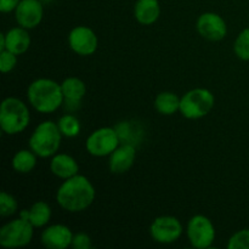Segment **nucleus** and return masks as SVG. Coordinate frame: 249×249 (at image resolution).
<instances>
[{
	"label": "nucleus",
	"instance_id": "obj_1",
	"mask_svg": "<svg viewBox=\"0 0 249 249\" xmlns=\"http://www.w3.org/2000/svg\"><path fill=\"white\" fill-rule=\"evenodd\" d=\"M94 199V186L87 177L79 174L66 179L56 192L58 206L71 213L85 211L91 206Z\"/></svg>",
	"mask_w": 249,
	"mask_h": 249
},
{
	"label": "nucleus",
	"instance_id": "obj_2",
	"mask_svg": "<svg viewBox=\"0 0 249 249\" xmlns=\"http://www.w3.org/2000/svg\"><path fill=\"white\" fill-rule=\"evenodd\" d=\"M27 99L36 111L40 113H53L63 104L61 84L48 78H40L29 84Z\"/></svg>",
	"mask_w": 249,
	"mask_h": 249
},
{
	"label": "nucleus",
	"instance_id": "obj_3",
	"mask_svg": "<svg viewBox=\"0 0 249 249\" xmlns=\"http://www.w3.org/2000/svg\"><path fill=\"white\" fill-rule=\"evenodd\" d=\"M31 113L23 101L17 97H6L0 107V126L7 135L22 133L28 126Z\"/></svg>",
	"mask_w": 249,
	"mask_h": 249
},
{
	"label": "nucleus",
	"instance_id": "obj_4",
	"mask_svg": "<svg viewBox=\"0 0 249 249\" xmlns=\"http://www.w3.org/2000/svg\"><path fill=\"white\" fill-rule=\"evenodd\" d=\"M61 134L57 123L45 121L39 124L29 138V147L41 158L53 157L61 146Z\"/></svg>",
	"mask_w": 249,
	"mask_h": 249
},
{
	"label": "nucleus",
	"instance_id": "obj_5",
	"mask_svg": "<svg viewBox=\"0 0 249 249\" xmlns=\"http://www.w3.org/2000/svg\"><path fill=\"white\" fill-rule=\"evenodd\" d=\"M214 95L204 88H196L187 91L180 100V113L187 119L206 117L214 107Z\"/></svg>",
	"mask_w": 249,
	"mask_h": 249
},
{
	"label": "nucleus",
	"instance_id": "obj_6",
	"mask_svg": "<svg viewBox=\"0 0 249 249\" xmlns=\"http://www.w3.org/2000/svg\"><path fill=\"white\" fill-rule=\"evenodd\" d=\"M34 226L23 218L15 219L0 229V246L19 248L28 245L33 238Z\"/></svg>",
	"mask_w": 249,
	"mask_h": 249
},
{
	"label": "nucleus",
	"instance_id": "obj_7",
	"mask_svg": "<svg viewBox=\"0 0 249 249\" xmlns=\"http://www.w3.org/2000/svg\"><path fill=\"white\" fill-rule=\"evenodd\" d=\"M119 146L118 131L109 126L96 129L87 139L85 147L94 157L109 156Z\"/></svg>",
	"mask_w": 249,
	"mask_h": 249
},
{
	"label": "nucleus",
	"instance_id": "obj_8",
	"mask_svg": "<svg viewBox=\"0 0 249 249\" xmlns=\"http://www.w3.org/2000/svg\"><path fill=\"white\" fill-rule=\"evenodd\" d=\"M187 237L192 247L207 249L215 240V229L213 223L204 215H195L187 224Z\"/></svg>",
	"mask_w": 249,
	"mask_h": 249
},
{
	"label": "nucleus",
	"instance_id": "obj_9",
	"mask_svg": "<svg viewBox=\"0 0 249 249\" xmlns=\"http://www.w3.org/2000/svg\"><path fill=\"white\" fill-rule=\"evenodd\" d=\"M150 233L156 242L169 245L179 240L182 235V225L175 216H158L151 224Z\"/></svg>",
	"mask_w": 249,
	"mask_h": 249
},
{
	"label": "nucleus",
	"instance_id": "obj_10",
	"mask_svg": "<svg viewBox=\"0 0 249 249\" xmlns=\"http://www.w3.org/2000/svg\"><path fill=\"white\" fill-rule=\"evenodd\" d=\"M70 48L80 56H90L97 50V36L87 26H78L71 31L68 36Z\"/></svg>",
	"mask_w": 249,
	"mask_h": 249
},
{
	"label": "nucleus",
	"instance_id": "obj_11",
	"mask_svg": "<svg viewBox=\"0 0 249 249\" xmlns=\"http://www.w3.org/2000/svg\"><path fill=\"white\" fill-rule=\"evenodd\" d=\"M197 31L207 40L219 41L226 36L228 26L220 15L204 12L197 19Z\"/></svg>",
	"mask_w": 249,
	"mask_h": 249
},
{
	"label": "nucleus",
	"instance_id": "obj_12",
	"mask_svg": "<svg viewBox=\"0 0 249 249\" xmlns=\"http://www.w3.org/2000/svg\"><path fill=\"white\" fill-rule=\"evenodd\" d=\"M44 16L41 0H21L15 9V18L18 26L33 29L40 24Z\"/></svg>",
	"mask_w": 249,
	"mask_h": 249
},
{
	"label": "nucleus",
	"instance_id": "obj_13",
	"mask_svg": "<svg viewBox=\"0 0 249 249\" xmlns=\"http://www.w3.org/2000/svg\"><path fill=\"white\" fill-rule=\"evenodd\" d=\"M73 233L62 224L50 225L41 232V243L49 249H66L72 245Z\"/></svg>",
	"mask_w": 249,
	"mask_h": 249
},
{
	"label": "nucleus",
	"instance_id": "obj_14",
	"mask_svg": "<svg viewBox=\"0 0 249 249\" xmlns=\"http://www.w3.org/2000/svg\"><path fill=\"white\" fill-rule=\"evenodd\" d=\"M63 92L65 108L70 112L77 111L80 107L83 97L87 94V85L77 77H70L61 83Z\"/></svg>",
	"mask_w": 249,
	"mask_h": 249
},
{
	"label": "nucleus",
	"instance_id": "obj_15",
	"mask_svg": "<svg viewBox=\"0 0 249 249\" xmlns=\"http://www.w3.org/2000/svg\"><path fill=\"white\" fill-rule=\"evenodd\" d=\"M136 150L133 143H124L118 146L113 152L109 155V170L113 174H124L133 167L135 162Z\"/></svg>",
	"mask_w": 249,
	"mask_h": 249
},
{
	"label": "nucleus",
	"instance_id": "obj_16",
	"mask_svg": "<svg viewBox=\"0 0 249 249\" xmlns=\"http://www.w3.org/2000/svg\"><path fill=\"white\" fill-rule=\"evenodd\" d=\"M50 170L55 177L60 178V179H70V178L74 177L79 172V165H78L77 160L70 155L66 153H56L53 156V160L50 162Z\"/></svg>",
	"mask_w": 249,
	"mask_h": 249
},
{
	"label": "nucleus",
	"instance_id": "obj_17",
	"mask_svg": "<svg viewBox=\"0 0 249 249\" xmlns=\"http://www.w3.org/2000/svg\"><path fill=\"white\" fill-rule=\"evenodd\" d=\"M28 29L23 27H15L9 29L5 33V50H9L16 55H22L26 53L31 45V36H29Z\"/></svg>",
	"mask_w": 249,
	"mask_h": 249
},
{
	"label": "nucleus",
	"instance_id": "obj_18",
	"mask_svg": "<svg viewBox=\"0 0 249 249\" xmlns=\"http://www.w3.org/2000/svg\"><path fill=\"white\" fill-rule=\"evenodd\" d=\"M134 16L139 23L153 24L160 16V2L158 0H138L134 6Z\"/></svg>",
	"mask_w": 249,
	"mask_h": 249
},
{
	"label": "nucleus",
	"instance_id": "obj_19",
	"mask_svg": "<svg viewBox=\"0 0 249 249\" xmlns=\"http://www.w3.org/2000/svg\"><path fill=\"white\" fill-rule=\"evenodd\" d=\"M19 218L28 220L34 228H43L50 221L51 208L46 202L38 201L31 207V209L19 212Z\"/></svg>",
	"mask_w": 249,
	"mask_h": 249
},
{
	"label": "nucleus",
	"instance_id": "obj_20",
	"mask_svg": "<svg viewBox=\"0 0 249 249\" xmlns=\"http://www.w3.org/2000/svg\"><path fill=\"white\" fill-rule=\"evenodd\" d=\"M180 100L181 99L174 92L163 91L156 97L155 108L163 116H172L177 111H180Z\"/></svg>",
	"mask_w": 249,
	"mask_h": 249
},
{
	"label": "nucleus",
	"instance_id": "obj_21",
	"mask_svg": "<svg viewBox=\"0 0 249 249\" xmlns=\"http://www.w3.org/2000/svg\"><path fill=\"white\" fill-rule=\"evenodd\" d=\"M36 155L33 151L21 150L12 158V167L19 174H28L36 168Z\"/></svg>",
	"mask_w": 249,
	"mask_h": 249
},
{
	"label": "nucleus",
	"instance_id": "obj_22",
	"mask_svg": "<svg viewBox=\"0 0 249 249\" xmlns=\"http://www.w3.org/2000/svg\"><path fill=\"white\" fill-rule=\"evenodd\" d=\"M61 134L66 138H75L80 133V122L73 114H65L57 122Z\"/></svg>",
	"mask_w": 249,
	"mask_h": 249
},
{
	"label": "nucleus",
	"instance_id": "obj_23",
	"mask_svg": "<svg viewBox=\"0 0 249 249\" xmlns=\"http://www.w3.org/2000/svg\"><path fill=\"white\" fill-rule=\"evenodd\" d=\"M236 56L243 61H249V28L243 29L237 36L233 45Z\"/></svg>",
	"mask_w": 249,
	"mask_h": 249
},
{
	"label": "nucleus",
	"instance_id": "obj_24",
	"mask_svg": "<svg viewBox=\"0 0 249 249\" xmlns=\"http://www.w3.org/2000/svg\"><path fill=\"white\" fill-rule=\"evenodd\" d=\"M18 208L17 201L14 196H11L7 192L2 191L0 194V215L1 216H10L15 214Z\"/></svg>",
	"mask_w": 249,
	"mask_h": 249
},
{
	"label": "nucleus",
	"instance_id": "obj_25",
	"mask_svg": "<svg viewBox=\"0 0 249 249\" xmlns=\"http://www.w3.org/2000/svg\"><path fill=\"white\" fill-rule=\"evenodd\" d=\"M229 249H249V229L237 231L228 242Z\"/></svg>",
	"mask_w": 249,
	"mask_h": 249
},
{
	"label": "nucleus",
	"instance_id": "obj_26",
	"mask_svg": "<svg viewBox=\"0 0 249 249\" xmlns=\"http://www.w3.org/2000/svg\"><path fill=\"white\" fill-rule=\"evenodd\" d=\"M17 55L9 50L0 51V70L2 73H9L16 67Z\"/></svg>",
	"mask_w": 249,
	"mask_h": 249
},
{
	"label": "nucleus",
	"instance_id": "obj_27",
	"mask_svg": "<svg viewBox=\"0 0 249 249\" xmlns=\"http://www.w3.org/2000/svg\"><path fill=\"white\" fill-rule=\"evenodd\" d=\"M71 247H73L74 249H90L92 247L91 238H90L89 235H87L84 232L75 233V235H73Z\"/></svg>",
	"mask_w": 249,
	"mask_h": 249
},
{
	"label": "nucleus",
	"instance_id": "obj_28",
	"mask_svg": "<svg viewBox=\"0 0 249 249\" xmlns=\"http://www.w3.org/2000/svg\"><path fill=\"white\" fill-rule=\"evenodd\" d=\"M19 1L21 0H0V11L4 12V14L15 11Z\"/></svg>",
	"mask_w": 249,
	"mask_h": 249
},
{
	"label": "nucleus",
	"instance_id": "obj_29",
	"mask_svg": "<svg viewBox=\"0 0 249 249\" xmlns=\"http://www.w3.org/2000/svg\"><path fill=\"white\" fill-rule=\"evenodd\" d=\"M5 44H6V40H5V33L0 34V51L5 50Z\"/></svg>",
	"mask_w": 249,
	"mask_h": 249
},
{
	"label": "nucleus",
	"instance_id": "obj_30",
	"mask_svg": "<svg viewBox=\"0 0 249 249\" xmlns=\"http://www.w3.org/2000/svg\"><path fill=\"white\" fill-rule=\"evenodd\" d=\"M44 1H51V0H44Z\"/></svg>",
	"mask_w": 249,
	"mask_h": 249
}]
</instances>
